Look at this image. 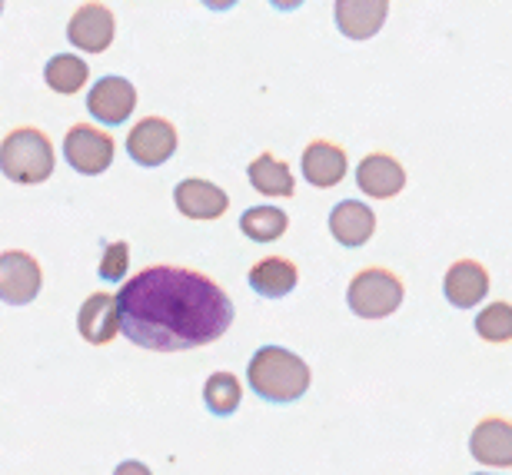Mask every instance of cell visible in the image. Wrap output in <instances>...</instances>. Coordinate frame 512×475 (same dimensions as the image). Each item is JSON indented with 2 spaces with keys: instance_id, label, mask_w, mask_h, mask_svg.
Instances as JSON below:
<instances>
[{
  "instance_id": "1",
  "label": "cell",
  "mask_w": 512,
  "mask_h": 475,
  "mask_svg": "<svg viewBox=\"0 0 512 475\" xmlns=\"http://www.w3.org/2000/svg\"><path fill=\"white\" fill-rule=\"evenodd\" d=\"M120 333L153 353L210 346L233 326V299L207 273L147 266L117 293Z\"/></svg>"
},
{
  "instance_id": "29",
  "label": "cell",
  "mask_w": 512,
  "mask_h": 475,
  "mask_svg": "<svg viewBox=\"0 0 512 475\" xmlns=\"http://www.w3.org/2000/svg\"><path fill=\"white\" fill-rule=\"evenodd\" d=\"M473 475H493V472H473Z\"/></svg>"
},
{
  "instance_id": "3",
  "label": "cell",
  "mask_w": 512,
  "mask_h": 475,
  "mask_svg": "<svg viewBox=\"0 0 512 475\" xmlns=\"http://www.w3.org/2000/svg\"><path fill=\"white\" fill-rule=\"evenodd\" d=\"M57 150L40 127H17L0 140V173L17 187H40L54 177Z\"/></svg>"
},
{
  "instance_id": "7",
  "label": "cell",
  "mask_w": 512,
  "mask_h": 475,
  "mask_svg": "<svg viewBox=\"0 0 512 475\" xmlns=\"http://www.w3.org/2000/svg\"><path fill=\"white\" fill-rule=\"evenodd\" d=\"M177 127L163 117H143L140 123H133L127 133V153L130 160L143 170H153L160 163H167L177 153Z\"/></svg>"
},
{
  "instance_id": "21",
  "label": "cell",
  "mask_w": 512,
  "mask_h": 475,
  "mask_svg": "<svg viewBox=\"0 0 512 475\" xmlns=\"http://www.w3.org/2000/svg\"><path fill=\"white\" fill-rule=\"evenodd\" d=\"M286 230H290V216L273 203L250 206V210L240 216V233L253 243H273V240H280Z\"/></svg>"
},
{
  "instance_id": "2",
  "label": "cell",
  "mask_w": 512,
  "mask_h": 475,
  "mask_svg": "<svg viewBox=\"0 0 512 475\" xmlns=\"http://www.w3.org/2000/svg\"><path fill=\"white\" fill-rule=\"evenodd\" d=\"M313 373L293 349L283 346H260L247 366V386L266 402H296L306 396Z\"/></svg>"
},
{
  "instance_id": "15",
  "label": "cell",
  "mask_w": 512,
  "mask_h": 475,
  "mask_svg": "<svg viewBox=\"0 0 512 475\" xmlns=\"http://www.w3.org/2000/svg\"><path fill=\"white\" fill-rule=\"evenodd\" d=\"M469 452L479 466L489 469H509L512 466V426L503 416H486L476 422L469 436Z\"/></svg>"
},
{
  "instance_id": "17",
  "label": "cell",
  "mask_w": 512,
  "mask_h": 475,
  "mask_svg": "<svg viewBox=\"0 0 512 475\" xmlns=\"http://www.w3.org/2000/svg\"><path fill=\"white\" fill-rule=\"evenodd\" d=\"M330 233L346 250L366 246L376 233V213L360 200H340L330 210Z\"/></svg>"
},
{
  "instance_id": "8",
  "label": "cell",
  "mask_w": 512,
  "mask_h": 475,
  "mask_svg": "<svg viewBox=\"0 0 512 475\" xmlns=\"http://www.w3.org/2000/svg\"><path fill=\"white\" fill-rule=\"evenodd\" d=\"M44 286V270L27 250L0 253V303L27 306L40 296Z\"/></svg>"
},
{
  "instance_id": "16",
  "label": "cell",
  "mask_w": 512,
  "mask_h": 475,
  "mask_svg": "<svg viewBox=\"0 0 512 475\" xmlns=\"http://www.w3.org/2000/svg\"><path fill=\"white\" fill-rule=\"evenodd\" d=\"M443 293L449 299V306L456 309H476L486 303L489 296V273L479 260H456L446 270Z\"/></svg>"
},
{
  "instance_id": "18",
  "label": "cell",
  "mask_w": 512,
  "mask_h": 475,
  "mask_svg": "<svg viewBox=\"0 0 512 475\" xmlns=\"http://www.w3.org/2000/svg\"><path fill=\"white\" fill-rule=\"evenodd\" d=\"M296 283H300V270H296V263L286 260V256H263V260H256L250 270L253 293H260L263 299L290 296Z\"/></svg>"
},
{
  "instance_id": "5",
  "label": "cell",
  "mask_w": 512,
  "mask_h": 475,
  "mask_svg": "<svg viewBox=\"0 0 512 475\" xmlns=\"http://www.w3.org/2000/svg\"><path fill=\"white\" fill-rule=\"evenodd\" d=\"M117 157V143L104 127H90V123H74L64 137V160L70 170L84 173V177H100L110 170Z\"/></svg>"
},
{
  "instance_id": "28",
  "label": "cell",
  "mask_w": 512,
  "mask_h": 475,
  "mask_svg": "<svg viewBox=\"0 0 512 475\" xmlns=\"http://www.w3.org/2000/svg\"><path fill=\"white\" fill-rule=\"evenodd\" d=\"M4 4H7V0H0V17H4Z\"/></svg>"
},
{
  "instance_id": "20",
  "label": "cell",
  "mask_w": 512,
  "mask_h": 475,
  "mask_svg": "<svg viewBox=\"0 0 512 475\" xmlns=\"http://www.w3.org/2000/svg\"><path fill=\"white\" fill-rule=\"evenodd\" d=\"M44 80H47V87L54 90V94L74 97V94H80V90L87 87L90 67H87V60L77 57V54H57V57L47 60Z\"/></svg>"
},
{
  "instance_id": "26",
  "label": "cell",
  "mask_w": 512,
  "mask_h": 475,
  "mask_svg": "<svg viewBox=\"0 0 512 475\" xmlns=\"http://www.w3.org/2000/svg\"><path fill=\"white\" fill-rule=\"evenodd\" d=\"M203 7L207 10H213V14H227V10H233L240 4V0H200Z\"/></svg>"
},
{
  "instance_id": "4",
  "label": "cell",
  "mask_w": 512,
  "mask_h": 475,
  "mask_svg": "<svg viewBox=\"0 0 512 475\" xmlns=\"http://www.w3.org/2000/svg\"><path fill=\"white\" fill-rule=\"evenodd\" d=\"M406 299L403 280L386 266H366L346 286V306L360 319H386L393 316Z\"/></svg>"
},
{
  "instance_id": "6",
  "label": "cell",
  "mask_w": 512,
  "mask_h": 475,
  "mask_svg": "<svg viewBox=\"0 0 512 475\" xmlns=\"http://www.w3.org/2000/svg\"><path fill=\"white\" fill-rule=\"evenodd\" d=\"M117 37V17L114 10L100 0L80 4L67 20V40L80 54H107Z\"/></svg>"
},
{
  "instance_id": "25",
  "label": "cell",
  "mask_w": 512,
  "mask_h": 475,
  "mask_svg": "<svg viewBox=\"0 0 512 475\" xmlns=\"http://www.w3.org/2000/svg\"><path fill=\"white\" fill-rule=\"evenodd\" d=\"M114 475H153V472H150V466H143V462L127 459V462H120V466L114 469Z\"/></svg>"
},
{
  "instance_id": "27",
  "label": "cell",
  "mask_w": 512,
  "mask_h": 475,
  "mask_svg": "<svg viewBox=\"0 0 512 475\" xmlns=\"http://www.w3.org/2000/svg\"><path fill=\"white\" fill-rule=\"evenodd\" d=\"M306 0H270L273 10H283V14H290V10H300Z\"/></svg>"
},
{
  "instance_id": "9",
  "label": "cell",
  "mask_w": 512,
  "mask_h": 475,
  "mask_svg": "<svg viewBox=\"0 0 512 475\" xmlns=\"http://www.w3.org/2000/svg\"><path fill=\"white\" fill-rule=\"evenodd\" d=\"M87 110L100 127H124L133 117V110H137V87L127 77H100L87 90Z\"/></svg>"
},
{
  "instance_id": "14",
  "label": "cell",
  "mask_w": 512,
  "mask_h": 475,
  "mask_svg": "<svg viewBox=\"0 0 512 475\" xmlns=\"http://www.w3.org/2000/svg\"><path fill=\"white\" fill-rule=\"evenodd\" d=\"M389 17V0H336L333 20L346 40H373Z\"/></svg>"
},
{
  "instance_id": "24",
  "label": "cell",
  "mask_w": 512,
  "mask_h": 475,
  "mask_svg": "<svg viewBox=\"0 0 512 475\" xmlns=\"http://www.w3.org/2000/svg\"><path fill=\"white\" fill-rule=\"evenodd\" d=\"M130 266V246L124 240H114L104 246V256H100V280L104 283H120L127 276Z\"/></svg>"
},
{
  "instance_id": "10",
  "label": "cell",
  "mask_w": 512,
  "mask_h": 475,
  "mask_svg": "<svg viewBox=\"0 0 512 475\" xmlns=\"http://www.w3.org/2000/svg\"><path fill=\"white\" fill-rule=\"evenodd\" d=\"M300 173L303 180L316 190H333L340 187L350 173V160H346V150L333 140H313L306 143L303 157H300Z\"/></svg>"
},
{
  "instance_id": "22",
  "label": "cell",
  "mask_w": 512,
  "mask_h": 475,
  "mask_svg": "<svg viewBox=\"0 0 512 475\" xmlns=\"http://www.w3.org/2000/svg\"><path fill=\"white\" fill-rule=\"evenodd\" d=\"M203 402H207V409L213 412V416L227 419L233 416V412L240 409L243 402V382L233 376V373H213L207 379V386H203Z\"/></svg>"
},
{
  "instance_id": "23",
  "label": "cell",
  "mask_w": 512,
  "mask_h": 475,
  "mask_svg": "<svg viewBox=\"0 0 512 475\" xmlns=\"http://www.w3.org/2000/svg\"><path fill=\"white\" fill-rule=\"evenodd\" d=\"M476 336L486 339V343L493 346H503L512 339V306L503 303V299H496V303H489L486 309H479L476 313Z\"/></svg>"
},
{
  "instance_id": "19",
  "label": "cell",
  "mask_w": 512,
  "mask_h": 475,
  "mask_svg": "<svg viewBox=\"0 0 512 475\" xmlns=\"http://www.w3.org/2000/svg\"><path fill=\"white\" fill-rule=\"evenodd\" d=\"M247 177L253 183V190L263 193L266 200H290L296 193V177L290 163L273 157V153H260L256 160H250Z\"/></svg>"
},
{
  "instance_id": "11",
  "label": "cell",
  "mask_w": 512,
  "mask_h": 475,
  "mask_svg": "<svg viewBox=\"0 0 512 475\" xmlns=\"http://www.w3.org/2000/svg\"><path fill=\"white\" fill-rule=\"evenodd\" d=\"M173 203H177V210L187 216V220H200V223L220 220V216L230 210L227 190L203 177L180 180L177 187H173Z\"/></svg>"
},
{
  "instance_id": "13",
  "label": "cell",
  "mask_w": 512,
  "mask_h": 475,
  "mask_svg": "<svg viewBox=\"0 0 512 475\" xmlns=\"http://www.w3.org/2000/svg\"><path fill=\"white\" fill-rule=\"evenodd\" d=\"M77 333L87 346H107L120 333L117 296L114 293H90L77 309Z\"/></svg>"
},
{
  "instance_id": "12",
  "label": "cell",
  "mask_w": 512,
  "mask_h": 475,
  "mask_svg": "<svg viewBox=\"0 0 512 475\" xmlns=\"http://www.w3.org/2000/svg\"><path fill=\"white\" fill-rule=\"evenodd\" d=\"M356 187H360L370 200H393L406 190V167L389 153H366L356 167Z\"/></svg>"
}]
</instances>
